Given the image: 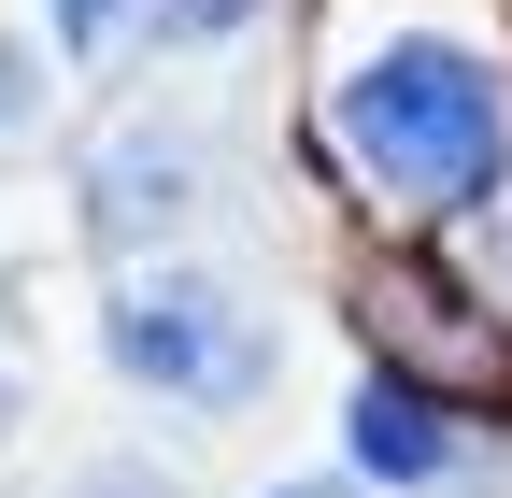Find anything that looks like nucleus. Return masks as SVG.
I'll use <instances>...</instances> for the list:
<instances>
[{"instance_id": "obj_1", "label": "nucleus", "mask_w": 512, "mask_h": 498, "mask_svg": "<svg viewBox=\"0 0 512 498\" xmlns=\"http://www.w3.org/2000/svg\"><path fill=\"white\" fill-rule=\"evenodd\" d=\"M328 157L384 214H484L512 185V72L470 29H384L328 72Z\"/></svg>"}, {"instance_id": "obj_2", "label": "nucleus", "mask_w": 512, "mask_h": 498, "mask_svg": "<svg viewBox=\"0 0 512 498\" xmlns=\"http://www.w3.org/2000/svg\"><path fill=\"white\" fill-rule=\"evenodd\" d=\"M100 356H114L143 399H171V413L228 427V413L271 399L285 328H271V299H242L228 271H200V257H143V271L100 299Z\"/></svg>"}, {"instance_id": "obj_3", "label": "nucleus", "mask_w": 512, "mask_h": 498, "mask_svg": "<svg viewBox=\"0 0 512 498\" xmlns=\"http://www.w3.org/2000/svg\"><path fill=\"white\" fill-rule=\"evenodd\" d=\"M356 314H370L384 370H399V385H427V399H484V385H512V328L470 314V299L441 285V271H413V257H384V271L356 285Z\"/></svg>"}, {"instance_id": "obj_4", "label": "nucleus", "mask_w": 512, "mask_h": 498, "mask_svg": "<svg viewBox=\"0 0 512 498\" xmlns=\"http://www.w3.org/2000/svg\"><path fill=\"white\" fill-rule=\"evenodd\" d=\"M200 185H214V129L200 114H128V129L86 157V228L100 242H171L185 214H200Z\"/></svg>"}, {"instance_id": "obj_5", "label": "nucleus", "mask_w": 512, "mask_h": 498, "mask_svg": "<svg viewBox=\"0 0 512 498\" xmlns=\"http://www.w3.org/2000/svg\"><path fill=\"white\" fill-rule=\"evenodd\" d=\"M342 442H356V470H370V484H441V470L470 456V442H456V399L399 385V370H370V385H356Z\"/></svg>"}, {"instance_id": "obj_6", "label": "nucleus", "mask_w": 512, "mask_h": 498, "mask_svg": "<svg viewBox=\"0 0 512 498\" xmlns=\"http://www.w3.org/2000/svg\"><path fill=\"white\" fill-rule=\"evenodd\" d=\"M57 498H185L157 456H86V470H57Z\"/></svg>"}, {"instance_id": "obj_7", "label": "nucleus", "mask_w": 512, "mask_h": 498, "mask_svg": "<svg viewBox=\"0 0 512 498\" xmlns=\"http://www.w3.org/2000/svg\"><path fill=\"white\" fill-rule=\"evenodd\" d=\"M43 15H57V43H72V57H100L128 15H143V0H43Z\"/></svg>"}, {"instance_id": "obj_8", "label": "nucleus", "mask_w": 512, "mask_h": 498, "mask_svg": "<svg viewBox=\"0 0 512 498\" xmlns=\"http://www.w3.org/2000/svg\"><path fill=\"white\" fill-rule=\"evenodd\" d=\"M29 100H43V72H29V57H15V43H0V129H15V114H29Z\"/></svg>"}, {"instance_id": "obj_9", "label": "nucleus", "mask_w": 512, "mask_h": 498, "mask_svg": "<svg viewBox=\"0 0 512 498\" xmlns=\"http://www.w3.org/2000/svg\"><path fill=\"white\" fill-rule=\"evenodd\" d=\"M214 15H242V0H171V29H214Z\"/></svg>"}, {"instance_id": "obj_10", "label": "nucleus", "mask_w": 512, "mask_h": 498, "mask_svg": "<svg viewBox=\"0 0 512 498\" xmlns=\"http://www.w3.org/2000/svg\"><path fill=\"white\" fill-rule=\"evenodd\" d=\"M498 299H512V185H498Z\"/></svg>"}, {"instance_id": "obj_11", "label": "nucleus", "mask_w": 512, "mask_h": 498, "mask_svg": "<svg viewBox=\"0 0 512 498\" xmlns=\"http://www.w3.org/2000/svg\"><path fill=\"white\" fill-rule=\"evenodd\" d=\"M0 442H15V370H0Z\"/></svg>"}, {"instance_id": "obj_12", "label": "nucleus", "mask_w": 512, "mask_h": 498, "mask_svg": "<svg viewBox=\"0 0 512 498\" xmlns=\"http://www.w3.org/2000/svg\"><path fill=\"white\" fill-rule=\"evenodd\" d=\"M271 498H342V484H271Z\"/></svg>"}]
</instances>
